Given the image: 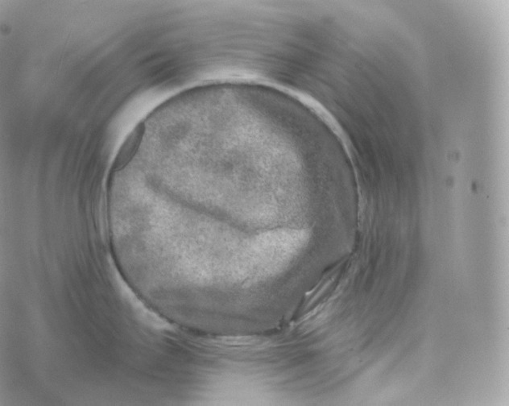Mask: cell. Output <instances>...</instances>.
I'll return each instance as SVG.
<instances>
[{
	"label": "cell",
	"instance_id": "6da1fadb",
	"mask_svg": "<svg viewBox=\"0 0 509 406\" xmlns=\"http://www.w3.org/2000/svg\"><path fill=\"white\" fill-rule=\"evenodd\" d=\"M144 133V126L140 124L135 128L133 133L130 135L123 145L122 149H120L117 159L115 161L112 168L114 171L124 168L130 160L132 159V157L140 144V141L142 140Z\"/></svg>",
	"mask_w": 509,
	"mask_h": 406
}]
</instances>
